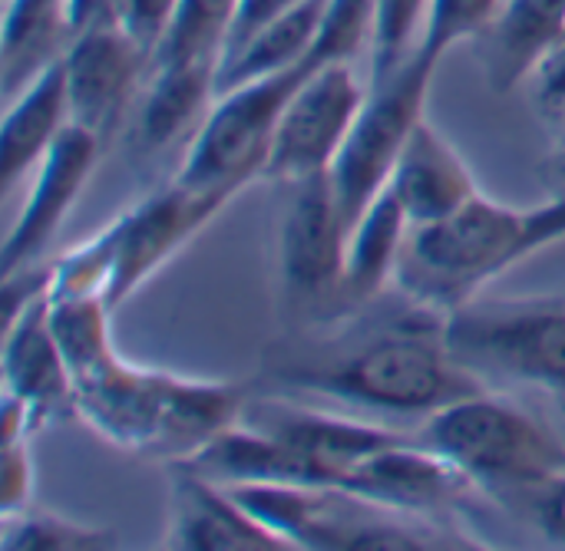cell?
Wrapping results in <instances>:
<instances>
[{
  "label": "cell",
  "mask_w": 565,
  "mask_h": 551,
  "mask_svg": "<svg viewBox=\"0 0 565 551\" xmlns=\"http://www.w3.org/2000/svg\"><path fill=\"white\" fill-rule=\"evenodd\" d=\"M444 317L447 314L420 307L414 317L374 331L348 350L288 367L285 383L341 403L427 420L487 390L483 377L450 354L444 341Z\"/></svg>",
  "instance_id": "obj_1"
},
{
  "label": "cell",
  "mask_w": 565,
  "mask_h": 551,
  "mask_svg": "<svg viewBox=\"0 0 565 551\" xmlns=\"http://www.w3.org/2000/svg\"><path fill=\"white\" fill-rule=\"evenodd\" d=\"M530 212L483 192L447 218L411 225L394 281L417 307L450 314L483 291L500 271L523 261Z\"/></svg>",
  "instance_id": "obj_2"
},
{
  "label": "cell",
  "mask_w": 565,
  "mask_h": 551,
  "mask_svg": "<svg viewBox=\"0 0 565 551\" xmlns=\"http://www.w3.org/2000/svg\"><path fill=\"white\" fill-rule=\"evenodd\" d=\"M232 496L308 551H434L480 549L440 519L401 512L341 486H228Z\"/></svg>",
  "instance_id": "obj_3"
},
{
  "label": "cell",
  "mask_w": 565,
  "mask_h": 551,
  "mask_svg": "<svg viewBox=\"0 0 565 551\" xmlns=\"http://www.w3.org/2000/svg\"><path fill=\"white\" fill-rule=\"evenodd\" d=\"M420 440L500 499L565 473L559 436L530 410L490 390L427 417Z\"/></svg>",
  "instance_id": "obj_4"
},
{
  "label": "cell",
  "mask_w": 565,
  "mask_h": 551,
  "mask_svg": "<svg viewBox=\"0 0 565 551\" xmlns=\"http://www.w3.org/2000/svg\"><path fill=\"white\" fill-rule=\"evenodd\" d=\"M450 354L480 377L565 393V304L470 301L444 317Z\"/></svg>",
  "instance_id": "obj_5"
},
{
  "label": "cell",
  "mask_w": 565,
  "mask_h": 551,
  "mask_svg": "<svg viewBox=\"0 0 565 551\" xmlns=\"http://www.w3.org/2000/svg\"><path fill=\"white\" fill-rule=\"evenodd\" d=\"M311 73L315 66L305 63L222 93L192 139L175 182L232 198L238 188L262 179L271 159L278 122Z\"/></svg>",
  "instance_id": "obj_6"
},
{
  "label": "cell",
  "mask_w": 565,
  "mask_h": 551,
  "mask_svg": "<svg viewBox=\"0 0 565 551\" xmlns=\"http://www.w3.org/2000/svg\"><path fill=\"white\" fill-rule=\"evenodd\" d=\"M437 66L440 63L414 50L391 76L371 83L364 109L358 112L331 165V182L348 235L367 212V205L391 185L401 149L411 129L424 119Z\"/></svg>",
  "instance_id": "obj_7"
},
{
  "label": "cell",
  "mask_w": 565,
  "mask_h": 551,
  "mask_svg": "<svg viewBox=\"0 0 565 551\" xmlns=\"http://www.w3.org/2000/svg\"><path fill=\"white\" fill-rule=\"evenodd\" d=\"M364 99L367 89L358 83L351 63L318 66L298 86L278 122L265 179L291 185L331 172Z\"/></svg>",
  "instance_id": "obj_8"
},
{
  "label": "cell",
  "mask_w": 565,
  "mask_h": 551,
  "mask_svg": "<svg viewBox=\"0 0 565 551\" xmlns=\"http://www.w3.org/2000/svg\"><path fill=\"white\" fill-rule=\"evenodd\" d=\"M228 195L199 192L182 182H169L113 222L116 268L106 291V304L116 311L139 284H146L179 248H185L222 208Z\"/></svg>",
  "instance_id": "obj_9"
},
{
  "label": "cell",
  "mask_w": 565,
  "mask_h": 551,
  "mask_svg": "<svg viewBox=\"0 0 565 551\" xmlns=\"http://www.w3.org/2000/svg\"><path fill=\"white\" fill-rule=\"evenodd\" d=\"M63 66L73 122L106 139L122 122V112L129 109L142 79H149L152 50H146L116 17H109L70 40Z\"/></svg>",
  "instance_id": "obj_10"
},
{
  "label": "cell",
  "mask_w": 565,
  "mask_h": 551,
  "mask_svg": "<svg viewBox=\"0 0 565 551\" xmlns=\"http://www.w3.org/2000/svg\"><path fill=\"white\" fill-rule=\"evenodd\" d=\"M175 383L179 374L139 367L116 354L99 374L76 383V413L106 443L159 456Z\"/></svg>",
  "instance_id": "obj_11"
},
{
  "label": "cell",
  "mask_w": 565,
  "mask_h": 551,
  "mask_svg": "<svg viewBox=\"0 0 565 551\" xmlns=\"http://www.w3.org/2000/svg\"><path fill=\"white\" fill-rule=\"evenodd\" d=\"M99 149H103V139L93 129L70 122L66 132L53 142V149L43 155V162L36 165L33 192L20 218L10 225L3 238V251H0L3 278L33 268L36 258L46 251V245L56 238V231L63 228L66 215L73 212L79 192L86 188L96 169Z\"/></svg>",
  "instance_id": "obj_12"
},
{
  "label": "cell",
  "mask_w": 565,
  "mask_h": 551,
  "mask_svg": "<svg viewBox=\"0 0 565 551\" xmlns=\"http://www.w3.org/2000/svg\"><path fill=\"white\" fill-rule=\"evenodd\" d=\"M281 225V271L298 301L341 298L348 228L338 208L331 172L291 182Z\"/></svg>",
  "instance_id": "obj_13"
},
{
  "label": "cell",
  "mask_w": 565,
  "mask_h": 551,
  "mask_svg": "<svg viewBox=\"0 0 565 551\" xmlns=\"http://www.w3.org/2000/svg\"><path fill=\"white\" fill-rule=\"evenodd\" d=\"M341 489L427 519L450 516L454 509H460V503L480 493V486L460 466L430 450L424 440L411 436L361 460L344 476Z\"/></svg>",
  "instance_id": "obj_14"
},
{
  "label": "cell",
  "mask_w": 565,
  "mask_h": 551,
  "mask_svg": "<svg viewBox=\"0 0 565 551\" xmlns=\"http://www.w3.org/2000/svg\"><path fill=\"white\" fill-rule=\"evenodd\" d=\"M242 420L278 436L298 456H305L308 466L315 469L318 486H341L344 476L361 460L404 440V433L391 426L364 423V420H351V417H338V413H324V410L298 407L285 400L248 403Z\"/></svg>",
  "instance_id": "obj_15"
},
{
  "label": "cell",
  "mask_w": 565,
  "mask_h": 551,
  "mask_svg": "<svg viewBox=\"0 0 565 551\" xmlns=\"http://www.w3.org/2000/svg\"><path fill=\"white\" fill-rule=\"evenodd\" d=\"M166 549L179 551H291V542L252 516L228 486L185 463H172V503Z\"/></svg>",
  "instance_id": "obj_16"
},
{
  "label": "cell",
  "mask_w": 565,
  "mask_h": 551,
  "mask_svg": "<svg viewBox=\"0 0 565 551\" xmlns=\"http://www.w3.org/2000/svg\"><path fill=\"white\" fill-rule=\"evenodd\" d=\"M3 393L30 410L33 430L76 410V387L50 327V294L30 301L3 327Z\"/></svg>",
  "instance_id": "obj_17"
},
{
  "label": "cell",
  "mask_w": 565,
  "mask_h": 551,
  "mask_svg": "<svg viewBox=\"0 0 565 551\" xmlns=\"http://www.w3.org/2000/svg\"><path fill=\"white\" fill-rule=\"evenodd\" d=\"M387 188L404 205L411 225L447 218L480 195L460 152L427 119L411 129Z\"/></svg>",
  "instance_id": "obj_18"
},
{
  "label": "cell",
  "mask_w": 565,
  "mask_h": 551,
  "mask_svg": "<svg viewBox=\"0 0 565 551\" xmlns=\"http://www.w3.org/2000/svg\"><path fill=\"white\" fill-rule=\"evenodd\" d=\"M139 139L149 152H166L179 145L185 136H199L218 99V60H172L152 63L146 83Z\"/></svg>",
  "instance_id": "obj_19"
},
{
  "label": "cell",
  "mask_w": 565,
  "mask_h": 551,
  "mask_svg": "<svg viewBox=\"0 0 565 551\" xmlns=\"http://www.w3.org/2000/svg\"><path fill=\"white\" fill-rule=\"evenodd\" d=\"M70 122H73V106H70L66 66L63 56H56L20 89V96L3 116V132H0L3 192H10L30 165L43 162V155L53 149V142L66 132Z\"/></svg>",
  "instance_id": "obj_20"
},
{
  "label": "cell",
  "mask_w": 565,
  "mask_h": 551,
  "mask_svg": "<svg viewBox=\"0 0 565 551\" xmlns=\"http://www.w3.org/2000/svg\"><path fill=\"white\" fill-rule=\"evenodd\" d=\"M483 36L490 86L510 93L565 40V0H507Z\"/></svg>",
  "instance_id": "obj_21"
},
{
  "label": "cell",
  "mask_w": 565,
  "mask_h": 551,
  "mask_svg": "<svg viewBox=\"0 0 565 551\" xmlns=\"http://www.w3.org/2000/svg\"><path fill=\"white\" fill-rule=\"evenodd\" d=\"M324 7L328 0H301L291 10L271 17L265 26H258L245 43L228 50L218 63V96L255 79L305 66L315 50Z\"/></svg>",
  "instance_id": "obj_22"
},
{
  "label": "cell",
  "mask_w": 565,
  "mask_h": 551,
  "mask_svg": "<svg viewBox=\"0 0 565 551\" xmlns=\"http://www.w3.org/2000/svg\"><path fill=\"white\" fill-rule=\"evenodd\" d=\"M407 231H411V218L404 205L391 188H384L348 235L341 298H348L351 304L374 301L397 271Z\"/></svg>",
  "instance_id": "obj_23"
},
{
  "label": "cell",
  "mask_w": 565,
  "mask_h": 551,
  "mask_svg": "<svg viewBox=\"0 0 565 551\" xmlns=\"http://www.w3.org/2000/svg\"><path fill=\"white\" fill-rule=\"evenodd\" d=\"M73 40L66 0H10L0 40V76L7 96L23 89Z\"/></svg>",
  "instance_id": "obj_24"
},
{
  "label": "cell",
  "mask_w": 565,
  "mask_h": 551,
  "mask_svg": "<svg viewBox=\"0 0 565 551\" xmlns=\"http://www.w3.org/2000/svg\"><path fill=\"white\" fill-rule=\"evenodd\" d=\"M109 314L113 307L103 298H50V327L73 374V387L116 357Z\"/></svg>",
  "instance_id": "obj_25"
},
{
  "label": "cell",
  "mask_w": 565,
  "mask_h": 551,
  "mask_svg": "<svg viewBox=\"0 0 565 551\" xmlns=\"http://www.w3.org/2000/svg\"><path fill=\"white\" fill-rule=\"evenodd\" d=\"M238 3L242 0H182L179 17L169 36L159 43L152 63L195 60V56H209L222 63V50L235 23Z\"/></svg>",
  "instance_id": "obj_26"
},
{
  "label": "cell",
  "mask_w": 565,
  "mask_h": 551,
  "mask_svg": "<svg viewBox=\"0 0 565 551\" xmlns=\"http://www.w3.org/2000/svg\"><path fill=\"white\" fill-rule=\"evenodd\" d=\"M0 545L7 551H103L116 549L119 536H116V529L83 526V522H70L63 516L26 509L20 516L3 519Z\"/></svg>",
  "instance_id": "obj_27"
},
{
  "label": "cell",
  "mask_w": 565,
  "mask_h": 551,
  "mask_svg": "<svg viewBox=\"0 0 565 551\" xmlns=\"http://www.w3.org/2000/svg\"><path fill=\"white\" fill-rule=\"evenodd\" d=\"M497 13H500V0H430L417 50L434 63H440L444 53L454 50L457 43L487 33Z\"/></svg>",
  "instance_id": "obj_28"
},
{
  "label": "cell",
  "mask_w": 565,
  "mask_h": 551,
  "mask_svg": "<svg viewBox=\"0 0 565 551\" xmlns=\"http://www.w3.org/2000/svg\"><path fill=\"white\" fill-rule=\"evenodd\" d=\"M374 3L377 0H328L308 63L315 69L328 63H351L374 36Z\"/></svg>",
  "instance_id": "obj_29"
},
{
  "label": "cell",
  "mask_w": 565,
  "mask_h": 551,
  "mask_svg": "<svg viewBox=\"0 0 565 551\" xmlns=\"http://www.w3.org/2000/svg\"><path fill=\"white\" fill-rule=\"evenodd\" d=\"M430 0H377L374 3V36H371V83L391 76L407 56L411 43L427 20Z\"/></svg>",
  "instance_id": "obj_30"
},
{
  "label": "cell",
  "mask_w": 565,
  "mask_h": 551,
  "mask_svg": "<svg viewBox=\"0 0 565 551\" xmlns=\"http://www.w3.org/2000/svg\"><path fill=\"white\" fill-rule=\"evenodd\" d=\"M26 440L30 436L0 443V509H3V519L26 512L33 503V460H30Z\"/></svg>",
  "instance_id": "obj_31"
},
{
  "label": "cell",
  "mask_w": 565,
  "mask_h": 551,
  "mask_svg": "<svg viewBox=\"0 0 565 551\" xmlns=\"http://www.w3.org/2000/svg\"><path fill=\"white\" fill-rule=\"evenodd\" d=\"M179 7H182V0H113L116 20H119L146 50H152V56H156L159 43L169 36L172 23H175V17H179Z\"/></svg>",
  "instance_id": "obj_32"
},
{
  "label": "cell",
  "mask_w": 565,
  "mask_h": 551,
  "mask_svg": "<svg viewBox=\"0 0 565 551\" xmlns=\"http://www.w3.org/2000/svg\"><path fill=\"white\" fill-rule=\"evenodd\" d=\"M510 503L523 506L533 519V526L553 542V545H565V473L543 483V486H533V489H523L516 496H510Z\"/></svg>",
  "instance_id": "obj_33"
},
{
  "label": "cell",
  "mask_w": 565,
  "mask_h": 551,
  "mask_svg": "<svg viewBox=\"0 0 565 551\" xmlns=\"http://www.w3.org/2000/svg\"><path fill=\"white\" fill-rule=\"evenodd\" d=\"M295 3H301V0H242V3H238V13H235V23H232V30H228V40H225L222 56H225L228 50H235L238 43H245V40H248L258 26H265L271 17L291 10Z\"/></svg>",
  "instance_id": "obj_34"
},
{
  "label": "cell",
  "mask_w": 565,
  "mask_h": 551,
  "mask_svg": "<svg viewBox=\"0 0 565 551\" xmlns=\"http://www.w3.org/2000/svg\"><path fill=\"white\" fill-rule=\"evenodd\" d=\"M565 238V198H556L543 208L530 212V225H526V241H523V258H530L533 251L556 245Z\"/></svg>",
  "instance_id": "obj_35"
},
{
  "label": "cell",
  "mask_w": 565,
  "mask_h": 551,
  "mask_svg": "<svg viewBox=\"0 0 565 551\" xmlns=\"http://www.w3.org/2000/svg\"><path fill=\"white\" fill-rule=\"evenodd\" d=\"M540 76H543V102H550L553 109L565 106V40L543 60Z\"/></svg>",
  "instance_id": "obj_36"
},
{
  "label": "cell",
  "mask_w": 565,
  "mask_h": 551,
  "mask_svg": "<svg viewBox=\"0 0 565 551\" xmlns=\"http://www.w3.org/2000/svg\"><path fill=\"white\" fill-rule=\"evenodd\" d=\"M109 17H116L113 0H66V20H70L73 36L99 20H109Z\"/></svg>",
  "instance_id": "obj_37"
},
{
  "label": "cell",
  "mask_w": 565,
  "mask_h": 551,
  "mask_svg": "<svg viewBox=\"0 0 565 551\" xmlns=\"http://www.w3.org/2000/svg\"><path fill=\"white\" fill-rule=\"evenodd\" d=\"M563 413H565V403H563Z\"/></svg>",
  "instance_id": "obj_38"
}]
</instances>
